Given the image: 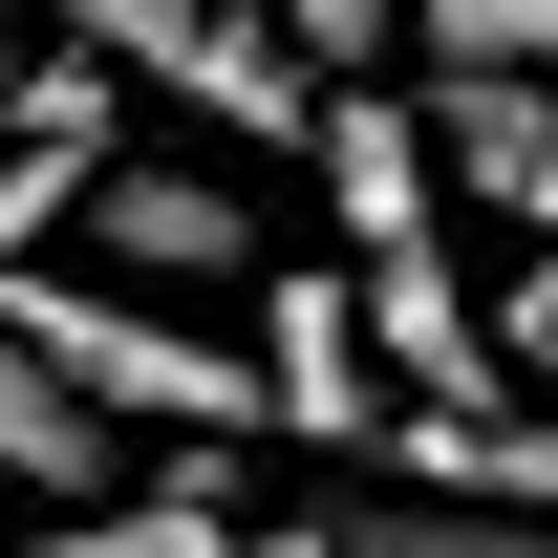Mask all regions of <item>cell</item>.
Instances as JSON below:
<instances>
[{
    "mask_svg": "<svg viewBox=\"0 0 558 558\" xmlns=\"http://www.w3.org/2000/svg\"><path fill=\"white\" fill-rule=\"evenodd\" d=\"M0 22H44V65H108L130 108H172V130H236V150L323 130V86L279 65L258 0H0Z\"/></svg>",
    "mask_w": 558,
    "mask_h": 558,
    "instance_id": "obj_1",
    "label": "cell"
},
{
    "mask_svg": "<svg viewBox=\"0 0 558 558\" xmlns=\"http://www.w3.org/2000/svg\"><path fill=\"white\" fill-rule=\"evenodd\" d=\"M258 429L279 451H387V365H365V301H344V258L323 279H258Z\"/></svg>",
    "mask_w": 558,
    "mask_h": 558,
    "instance_id": "obj_2",
    "label": "cell"
},
{
    "mask_svg": "<svg viewBox=\"0 0 558 558\" xmlns=\"http://www.w3.org/2000/svg\"><path fill=\"white\" fill-rule=\"evenodd\" d=\"M108 172H130V86H108V65H22V86H0V279L44 258Z\"/></svg>",
    "mask_w": 558,
    "mask_h": 558,
    "instance_id": "obj_3",
    "label": "cell"
},
{
    "mask_svg": "<svg viewBox=\"0 0 558 558\" xmlns=\"http://www.w3.org/2000/svg\"><path fill=\"white\" fill-rule=\"evenodd\" d=\"M301 172H323V215H344V258H429V215H451V172H429V108H387V86H323Z\"/></svg>",
    "mask_w": 558,
    "mask_h": 558,
    "instance_id": "obj_4",
    "label": "cell"
},
{
    "mask_svg": "<svg viewBox=\"0 0 558 558\" xmlns=\"http://www.w3.org/2000/svg\"><path fill=\"white\" fill-rule=\"evenodd\" d=\"M344 301H365V365H387V409H494V387H515V365H494V301H473L451 258H365Z\"/></svg>",
    "mask_w": 558,
    "mask_h": 558,
    "instance_id": "obj_5",
    "label": "cell"
},
{
    "mask_svg": "<svg viewBox=\"0 0 558 558\" xmlns=\"http://www.w3.org/2000/svg\"><path fill=\"white\" fill-rule=\"evenodd\" d=\"M86 236H108L130 279H236V301H258V215L215 194V172H172V150H130V172L86 194Z\"/></svg>",
    "mask_w": 558,
    "mask_h": 558,
    "instance_id": "obj_6",
    "label": "cell"
},
{
    "mask_svg": "<svg viewBox=\"0 0 558 558\" xmlns=\"http://www.w3.org/2000/svg\"><path fill=\"white\" fill-rule=\"evenodd\" d=\"M429 172L558 258V86H429Z\"/></svg>",
    "mask_w": 558,
    "mask_h": 558,
    "instance_id": "obj_7",
    "label": "cell"
},
{
    "mask_svg": "<svg viewBox=\"0 0 558 558\" xmlns=\"http://www.w3.org/2000/svg\"><path fill=\"white\" fill-rule=\"evenodd\" d=\"M0 558H301L236 515V451L215 473H150V494H86V515H44V537H0Z\"/></svg>",
    "mask_w": 558,
    "mask_h": 558,
    "instance_id": "obj_8",
    "label": "cell"
},
{
    "mask_svg": "<svg viewBox=\"0 0 558 558\" xmlns=\"http://www.w3.org/2000/svg\"><path fill=\"white\" fill-rule=\"evenodd\" d=\"M0 494H44V515H86V494H150V451H108V429L44 387V365L0 344Z\"/></svg>",
    "mask_w": 558,
    "mask_h": 558,
    "instance_id": "obj_9",
    "label": "cell"
},
{
    "mask_svg": "<svg viewBox=\"0 0 558 558\" xmlns=\"http://www.w3.org/2000/svg\"><path fill=\"white\" fill-rule=\"evenodd\" d=\"M301 558H558V515H473V494H344V515H301Z\"/></svg>",
    "mask_w": 558,
    "mask_h": 558,
    "instance_id": "obj_10",
    "label": "cell"
},
{
    "mask_svg": "<svg viewBox=\"0 0 558 558\" xmlns=\"http://www.w3.org/2000/svg\"><path fill=\"white\" fill-rule=\"evenodd\" d=\"M409 44L451 86H558V0H409Z\"/></svg>",
    "mask_w": 558,
    "mask_h": 558,
    "instance_id": "obj_11",
    "label": "cell"
},
{
    "mask_svg": "<svg viewBox=\"0 0 558 558\" xmlns=\"http://www.w3.org/2000/svg\"><path fill=\"white\" fill-rule=\"evenodd\" d=\"M258 22H279V65H301V86H365L387 44H409V0H258Z\"/></svg>",
    "mask_w": 558,
    "mask_h": 558,
    "instance_id": "obj_12",
    "label": "cell"
}]
</instances>
